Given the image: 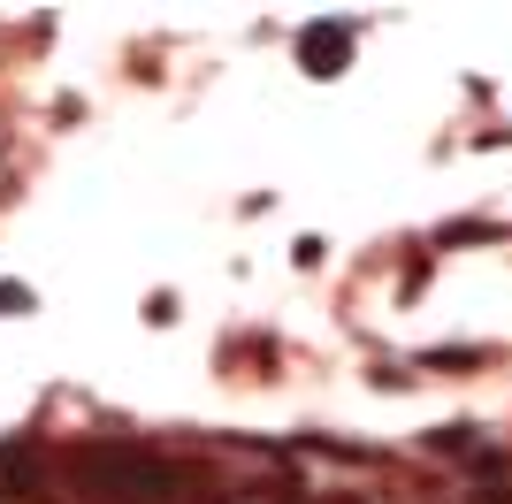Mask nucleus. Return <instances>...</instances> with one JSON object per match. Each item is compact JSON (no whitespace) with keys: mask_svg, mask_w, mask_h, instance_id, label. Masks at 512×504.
I'll return each mask as SVG.
<instances>
[{"mask_svg":"<svg viewBox=\"0 0 512 504\" xmlns=\"http://www.w3.org/2000/svg\"><path fill=\"white\" fill-rule=\"evenodd\" d=\"M0 314H31V291H23V283H0Z\"/></svg>","mask_w":512,"mask_h":504,"instance_id":"nucleus-3","label":"nucleus"},{"mask_svg":"<svg viewBox=\"0 0 512 504\" xmlns=\"http://www.w3.org/2000/svg\"><path fill=\"white\" fill-rule=\"evenodd\" d=\"M69 474L92 497H115V504H169L176 497V466L146 459L130 443H85V451H69Z\"/></svg>","mask_w":512,"mask_h":504,"instance_id":"nucleus-1","label":"nucleus"},{"mask_svg":"<svg viewBox=\"0 0 512 504\" xmlns=\"http://www.w3.org/2000/svg\"><path fill=\"white\" fill-rule=\"evenodd\" d=\"M428 443H436V451H467V443H474V428H436Z\"/></svg>","mask_w":512,"mask_h":504,"instance_id":"nucleus-4","label":"nucleus"},{"mask_svg":"<svg viewBox=\"0 0 512 504\" xmlns=\"http://www.w3.org/2000/svg\"><path fill=\"white\" fill-rule=\"evenodd\" d=\"M299 69H306V77H337V69H352V23H344V16H314L299 31Z\"/></svg>","mask_w":512,"mask_h":504,"instance_id":"nucleus-2","label":"nucleus"}]
</instances>
